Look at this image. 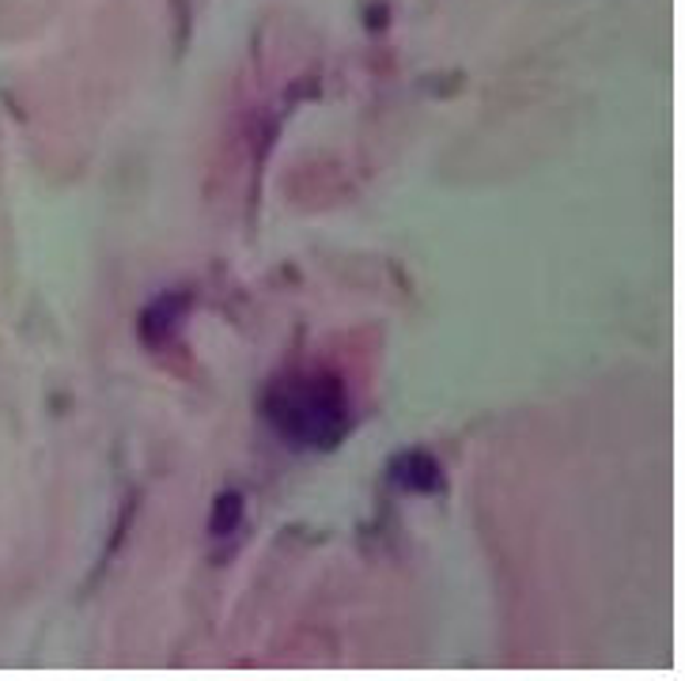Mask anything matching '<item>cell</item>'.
Wrapping results in <instances>:
<instances>
[{"label":"cell","instance_id":"5b68a950","mask_svg":"<svg viewBox=\"0 0 685 681\" xmlns=\"http://www.w3.org/2000/svg\"><path fill=\"white\" fill-rule=\"evenodd\" d=\"M368 23H371V26H387V8H382V4L371 8V12H368Z\"/></svg>","mask_w":685,"mask_h":681},{"label":"cell","instance_id":"277c9868","mask_svg":"<svg viewBox=\"0 0 685 681\" xmlns=\"http://www.w3.org/2000/svg\"><path fill=\"white\" fill-rule=\"evenodd\" d=\"M239 519H243V492H235V489L220 492V497L212 500V511H209V534L212 538L231 534V530L239 526Z\"/></svg>","mask_w":685,"mask_h":681},{"label":"cell","instance_id":"6da1fadb","mask_svg":"<svg viewBox=\"0 0 685 681\" xmlns=\"http://www.w3.org/2000/svg\"><path fill=\"white\" fill-rule=\"evenodd\" d=\"M270 421L296 447H337L345 436V424H349V402H345L341 379L323 371V375H307L299 383L273 391Z\"/></svg>","mask_w":685,"mask_h":681},{"label":"cell","instance_id":"3957f363","mask_svg":"<svg viewBox=\"0 0 685 681\" xmlns=\"http://www.w3.org/2000/svg\"><path fill=\"white\" fill-rule=\"evenodd\" d=\"M390 477H394V485L405 492H440L443 489V470L429 450H402V455L390 462Z\"/></svg>","mask_w":685,"mask_h":681},{"label":"cell","instance_id":"7a4b0ae2","mask_svg":"<svg viewBox=\"0 0 685 681\" xmlns=\"http://www.w3.org/2000/svg\"><path fill=\"white\" fill-rule=\"evenodd\" d=\"M186 307H190V296H182V291H167V296L152 299V304L140 311V322H137L140 341H145L148 349H159V344L171 341L178 333V326H182Z\"/></svg>","mask_w":685,"mask_h":681}]
</instances>
